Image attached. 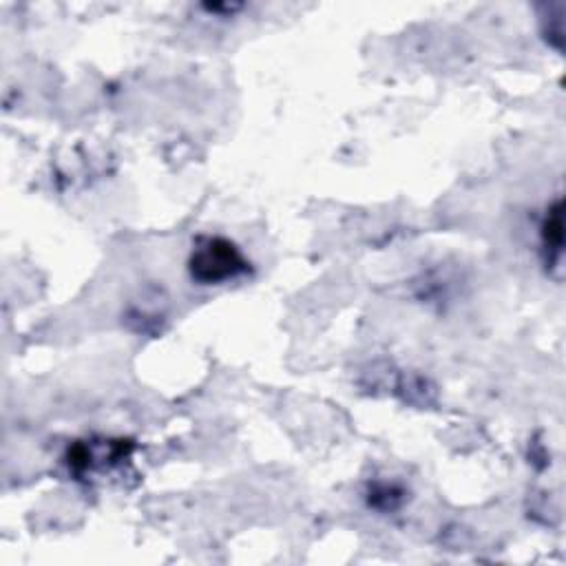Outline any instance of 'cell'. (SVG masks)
Returning <instances> with one entry per match:
<instances>
[{
  "instance_id": "7a4b0ae2",
  "label": "cell",
  "mask_w": 566,
  "mask_h": 566,
  "mask_svg": "<svg viewBox=\"0 0 566 566\" xmlns=\"http://www.w3.org/2000/svg\"><path fill=\"white\" fill-rule=\"evenodd\" d=\"M542 245L548 261H557L564 245V212H562V199H557L544 217L542 223Z\"/></svg>"
},
{
  "instance_id": "6da1fadb",
  "label": "cell",
  "mask_w": 566,
  "mask_h": 566,
  "mask_svg": "<svg viewBox=\"0 0 566 566\" xmlns=\"http://www.w3.org/2000/svg\"><path fill=\"white\" fill-rule=\"evenodd\" d=\"M248 261L239 248L223 237H199L188 256V272L203 285H217L248 272Z\"/></svg>"
}]
</instances>
